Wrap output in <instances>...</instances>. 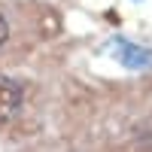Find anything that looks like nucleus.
Returning <instances> with one entry per match:
<instances>
[{"instance_id":"1","label":"nucleus","mask_w":152,"mask_h":152,"mask_svg":"<svg viewBox=\"0 0 152 152\" xmlns=\"http://www.w3.org/2000/svg\"><path fill=\"white\" fill-rule=\"evenodd\" d=\"M107 52L116 58L125 70H134V73H149L152 70V49L149 46H137L131 40H125V37H116Z\"/></svg>"},{"instance_id":"2","label":"nucleus","mask_w":152,"mask_h":152,"mask_svg":"<svg viewBox=\"0 0 152 152\" xmlns=\"http://www.w3.org/2000/svg\"><path fill=\"white\" fill-rule=\"evenodd\" d=\"M21 104H24L21 85L9 76H0V122H12L21 113Z\"/></svg>"},{"instance_id":"3","label":"nucleus","mask_w":152,"mask_h":152,"mask_svg":"<svg viewBox=\"0 0 152 152\" xmlns=\"http://www.w3.org/2000/svg\"><path fill=\"white\" fill-rule=\"evenodd\" d=\"M9 40V24H6V18L0 15V49H3V43Z\"/></svg>"}]
</instances>
